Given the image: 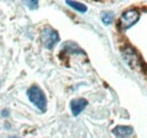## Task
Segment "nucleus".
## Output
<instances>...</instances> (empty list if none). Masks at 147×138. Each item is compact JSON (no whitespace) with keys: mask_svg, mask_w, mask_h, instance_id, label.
<instances>
[{"mask_svg":"<svg viewBox=\"0 0 147 138\" xmlns=\"http://www.w3.org/2000/svg\"><path fill=\"white\" fill-rule=\"evenodd\" d=\"M10 138H18V137H10Z\"/></svg>","mask_w":147,"mask_h":138,"instance_id":"9b49d317","label":"nucleus"},{"mask_svg":"<svg viewBox=\"0 0 147 138\" xmlns=\"http://www.w3.org/2000/svg\"><path fill=\"white\" fill-rule=\"evenodd\" d=\"M123 57L125 60L128 62V65L130 67H132L134 69H137L140 65V59L138 58L136 51L132 48H126L123 50Z\"/></svg>","mask_w":147,"mask_h":138,"instance_id":"20e7f679","label":"nucleus"},{"mask_svg":"<svg viewBox=\"0 0 147 138\" xmlns=\"http://www.w3.org/2000/svg\"><path fill=\"white\" fill-rule=\"evenodd\" d=\"M9 116V111L8 110H3L2 111V117H8Z\"/></svg>","mask_w":147,"mask_h":138,"instance_id":"9d476101","label":"nucleus"},{"mask_svg":"<svg viewBox=\"0 0 147 138\" xmlns=\"http://www.w3.org/2000/svg\"><path fill=\"white\" fill-rule=\"evenodd\" d=\"M113 14L111 13V12H105V13H102V22H103V24L104 25H110L111 23L113 22Z\"/></svg>","mask_w":147,"mask_h":138,"instance_id":"6e6552de","label":"nucleus"},{"mask_svg":"<svg viewBox=\"0 0 147 138\" xmlns=\"http://www.w3.org/2000/svg\"><path fill=\"white\" fill-rule=\"evenodd\" d=\"M26 5L30 9H37L38 8V1L34 0V1H26Z\"/></svg>","mask_w":147,"mask_h":138,"instance_id":"1a4fd4ad","label":"nucleus"},{"mask_svg":"<svg viewBox=\"0 0 147 138\" xmlns=\"http://www.w3.org/2000/svg\"><path fill=\"white\" fill-rule=\"evenodd\" d=\"M112 133L118 138H128L134 134V129L130 126H117L113 128Z\"/></svg>","mask_w":147,"mask_h":138,"instance_id":"423d86ee","label":"nucleus"},{"mask_svg":"<svg viewBox=\"0 0 147 138\" xmlns=\"http://www.w3.org/2000/svg\"><path fill=\"white\" fill-rule=\"evenodd\" d=\"M140 18V14L137 9H128L125 13H122V15L120 16L119 19V27L123 31L130 28L131 26H134Z\"/></svg>","mask_w":147,"mask_h":138,"instance_id":"f03ea898","label":"nucleus"},{"mask_svg":"<svg viewBox=\"0 0 147 138\" xmlns=\"http://www.w3.org/2000/svg\"><path fill=\"white\" fill-rule=\"evenodd\" d=\"M87 104H88L87 100H86V99H83V97L73 100V101L70 102V109H71V113H73V116L77 117L80 112L84 111V109L87 106Z\"/></svg>","mask_w":147,"mask_h":138,"instance_id":"39448f33","label":"nucleus"},{"mask_svg":"<svg viewBox=\"0 0 147 138\" xmlns=\"http://www.w3.org/2000/svg\"><path fill=\"white\" fill-rule=\"evenodd\" d=\"M27 96L28 100L36 106L41 112H45L47 111V97L44 92L36 85H33L27 89Z\"/></svg>","mask_w":147,"mask_h":138,"instance_id":"f257e3e1","label":"nucleus"},{"mask_svg":"<svg viewBox=\"0 0 147 138\" xmlns=\"http://www.w3.org/2000/svg\"><path fill=\"white\" fill-rule=\"evenodd\" d=\"M41 41H42L43 45L47 49L51 50V49L55 48V44L60 41V36H59L58 32L55 30H53L50 26H47L41 32Z\"/></svg>","mask_w":147,"mask_h":138,"instance_id":"7ed1b4c3","label":"nucleus"},{"mask_svg":"<svg viewBox=\"0 0 147 138\" xmlns=\"http://www.w3.org/2000/svg\"><path fill=\"white\" fill-rule=\"evenodd\" d=\"M66 3L68 6H70L71 8H74L75 10L79 12V13H86L87 12V7L86 5L82 3V2H78V1H73V0H67Z\"/></svg>","mask_w":147,"mask_h":138,"instance_id":"0eeeda50","label":"nucleus"}]
</instances>
